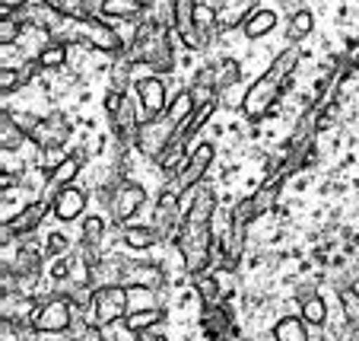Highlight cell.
<instances>
[{"instance_id": "1", "label": "cell", "mask_w": 359, "mask_h": 341, "mask_svg": "<svg viewBox=\"0 0 359 341\" xmlns=\"http://www.w3.org/2000/svg\"><path fill=\"white\" fill-rule=\"evenodd\" d=\"M213 214H217V195L210 188H197L178 230V252L184 259L191 278L203 274L213 259Z\"/></svg>"}, {"instance_id": "2", "label": "cell", "mask_w": 359, "mask_h": 341, "mask_svg": "<svg viewBox=\"0 0 359 341\" xmlns=\"http://www.w3.org/2000/svg\"><path fill=\"white\" fill-rule=\"evenodd\" d=\"M194 112H197V105H194V99H191V93H182L163 115L143 122L140 131H137V137H134L137 147H140V153H147L149 160H156L159 163V160L165 157V150L172 147V141L178 137L182 124L188 122Z\"/></svg>"}, {"instance_id": "3", "label": "cell", "mask_w": 359, "mask_h": 341, "mask_svg": "<svg viewBox=\"0 0 359 341\" xmlns=\"http://www.w3.org/2000/svg\"><path fill=\"white\" fill-rule=\"evenodd\" d=\"M296 64H299V51L296 48H290V51H283V55L271 64V70H267L258 83H251V89L245 93V99H242L245 115L248 118H264L267 112L273 109L280 89H283V80L296 70Z\"/></svg>"}, {"instance_id": "4", "label": "cell", "mask_w": 359, "mask_h": 341, "mask_svg": "<svg viewBox=\"0 0 359 341\" xmlns=\"http://www.w3.org/2000/svg\"><path fill=\"white\" fill-rule=\"evenodd\" d=\"M89 307H93L95 326H111V322L124 319L130 313V287L121 284H99L89 294Z\"/></svg>"}, {"instance_id": "5", "label": "cell", "mask_w": 359, "mask_h": 341, "mask_svg": "<svg viewBox=\"0 0 359 341\" xmlns=\"http://www.w3.org/2000/svg\"><path fill=\"white\" fill-rule=\"evenodd\" d=\"M74 300L67 297H51L48 303H41L39 313L32 316V332L41 335H57V332H67L74 326Z\"/></svg>"}, {"instance_id": "6", "label": "cell", "mask_w": 359, "mask_h": 341, "mask_svg": "<svg viewBox=\"0 0 359 341\" xmlns=\"http://www.w3.org/2000/svg\"><path fill=\"white\" fill-rule=\"evenodd\" d=\"M105 198L111 201V217H115L118 224H128V220L147 205V188L137 182H118Z\"/></svg>"}, {"instance_id": "7", "label": "cell", "mask_w": 359, "mask_h": 341, "mask_svg": "<svg viewBox=\"0 0 359 341\" xmlns=\"http://www.w3.org/2000/svg\"><path fill=\"white\" fill-rule=\"evenodd\" d=\"M201 328L210 341H238V328H236V322H232L229 309H226L223 303H203Z\"/></svg>"}, {"instance_id": "8", "label": "cell", "mask_w": 359, "mask_h": 341, "mask_svg": "<svg viewBox=\"0 0 359 341\" xmlns=\"http://www.w3.org/2000/svg\"><path fill=\"white\" fill-rule=\"evenodd\" d=\"M29 137L39 143L41 150H57V147L70 137V128H67V122H64L61 115H48V118H35Z\"/></svg>"}, {"instance_id": "9", "label": "cell", "mask_w": 359, "mask_h": 341, "mask_svg": "<svg viewBox=\"0 0 359 341\" xmlns=\"http://www.w3.org/2000/svg\"><path fill=\"white\" fill-rule=\"evenodd\" d=\"M213 153H217V150H213V143H201V147L191 153L188 163L182 166V172H178V179H175L178 191L194 188V185L207 176V169H210V163H213Z\"/></svg>"}, {"instance_id": "10", "label": "cell", "mask_w": 359, "mask_h": 341, "mask_svg": "<svg viewBox=\"0 0 359 341\" xmlns=\"http://www.w3.org/2000/svg\"><path fill=\"white\" fill-rule=\"evenodd\" d=\"M48 211H51V201L48 198H39V201H32V205H26L13 220L4 224V236H26V233L39 230Z\"/></svg>"}, {"instance_id": "11", "label": "cell", "mask_w": 359, "mask_h": 341, "mask_svg": "<svg viewBox=\"0 0 359 341\" xmlns=\"http://www.w3.org/2000/svg\"><path fill=\"white\" fill-rule=\"evenodd\" d=\"M86 191L76 188V185H67V188H61L57 195H51V211H55V217L61 220V224H70V220H76L83 214V207H86Z\"/></svg>"}, {"instance_id": "12", "label": "cell", "mask_w": 359, "mask_h": 341, "mask_svg": "<svg viewBox=\"0 0 359 341\" xmlns=\"http://www.w3.org/2000/svg\"><path fill=\"white\" fill-rule=\"evenodd\" d=\"M156 230L159 236H172L175 230H182V211H178V191L169 188L159 195V205H156Z\"/></svg>"}, {"instance_id": "13", "label": "cell", "mask_w": 359, "mask_h": 341, "mask_svg": "<svg viewBox=\"0 0 359 341\" xmlns=\"http://www.w3.org/2000/svg\"><path fill=\"white\" fill-rule=\"evenodd\" d=\"M137 96H140L143 109L149 112V118L163 115V112L169 109V105H165V86L159 77H140V80H137Z\"/></svg>"}, {"instance_id": "14", "label": "cell", "mask_w": 359, "mask_h": 341, "mask_svg": "<svg viewBox=\"0 0 359 341\" xmlns=\"http://www.w3.org/2000/svg\"><path fill=\"white\" fill-rule=\"evenodd\" d=\"M163 319H165L163 307H134L128 316H124V326H128V332L140 335V332L156 328V322H163Z\"/></svg>"}, {"instance_id": "15", "label": "cell", "mask_w": 359, "mask_h": 341, "mask_svg": "<svg viewBox=\"0 0 359 341\" xmlns=\"http://www.w3.org/2000/svg\"><path fill=\"white\" fill-rule=\"evenodd\" d=\"M4 271H10L13 278H35V274L41 271V255L39 249L32 246H20L13 255V262H10V268H4Z\"/></svg>"}, {"instance_id": "16", "label": "cell", "mask_w": 359, "mask_h": 341, "mask_svg": "<svg viewBox=\"0 0 359 341\" xmlns=\"http://www.w3.org/2000/svg\"><path fill=\"white\" fill-rule=\"evenodd\" d=\"M143 61L149 64L153 70H159V74H165V70H172V45H169V39H165L163 32L156 35V39L149 41V48H147V55H143Z\"/></svg>"}, {"instance_id": "17", "label": "cell", "mask_w": 359, "mask_h": 341, "mask_svg": "<svg viewBox=\"0 0 359 341\" xmlns=\"http://www.w3.org/2000/svg\"><path fill=\"white\" fill-rule=\"evenodd\" d=\"M80 169H83V157H64L61 163L51 169V191H61V188H67V185H74V179L80 176Z\"/></svg>"}, {"instance_id": "18", "label": "cell", "mask_w": 359, "mask_h": 341, "mask_svg": "<svg viewBox=\"0 0 359 341\" xmlns=\"http://www.w3.org/2000/svg\"><path fill=\"white\" fill-rule=\"evenodd\" d=\"M273 341H309V326L302 316H283L273 326Z\"/></svg>"}, {"instance_id": "19", "label": "cell", "mask_w": 359, "mask_h": 341, "mask_svg": "<svg viewBox=\"0 0 359 341\" xmlns=\"http://www.w3.org/2000/svg\"><path fill=\"white\" fill-rule=\"evenodd\" d=\"M0 128H4V134H0V141H4V150L13 153L20 150L22 143H26V128H20V122L13 118V112H4V118H0Z\"/></svg>"}, {"instance_id": "20", "label": "cell", "mask_w": 359, "mask_h": 341, "mask_svg": "<svg viewBox=\"0 0 359 341\" xmlns=\"http://www.w3.org/2000/svg\"><path fill=\"white\" fill-rule=\"evenodd\" d=\"M280 188H283V179H277V176H271L264 185H261L255 195H251V205H255V214H264V211H271L273 205H277V198H280Z\"/></svg>"}, {"instance_id": "21", "label": "cell", "mask_w": 359, "mask_h": 341, "mask_svg": "<svg viewBox=\"0 0 359 341\" xmlns=\"http://www.w3.org/2000/svg\"><path fill=\"white\" fill-rule=\"evenodd\" d=\"M210 83H213V89H217V93H223L226 86H232V83H238V77H242V67H238L236 61H229V58H226V61H219V64H213L210 67Z\"/></svg>"}, {"instance_id": "22", "label": "cell", "mask_w": 359, "mask_h": 341, "mask_svg": "<svg viewBox=\"0 0 359 341\" xmlns=\"http://www.w3.org/2000/svg\"><path fill=\"white\" fill-rule=\"evenodd\" d=\"M124 243L130 249H153L156 243H163V236H159L156 226H128L124 230Z\"/></svg>"}, {"instance_id": "23", "label": "cell", "mask_w": 359, "mask_h": 341, "mask_svg": "<svg viewBox=\"0 0 359 341\" xmlns=\"http://www.w3.org/2000/svg\"><path fill=\"white\" fill-rule=\"evenodd\" d=\"M302 319H305V326H325V322H327L325 297H318V294L302 297Z\"/></svg>"}, {"instance_id": "24", "label": "cell", "mask_w": 359, "mask_h": 341, "mask_svg": "<svg viewBox=\"0 0 359 341\" xmlns=\"http://www.w3.org/2000/svg\"><path fill=\"white\" fill-rule=\"evenodd\" d=\"M194 290L197 297H201L203 303H219V297H223V287H219V281L213 278L210 271H203L194 278Z\"/></svg>"}, {"instance_id": "25", "label": "cell", "mask_w": 359, "mask_h": 341, "mask_svg": "<svg viewBox=\"0 0 359 341\" xmlns=\"http://www.w3.org/2000/svg\"><path fill=\"white\" fill-rule=\"evenodd\" d=\"M273 22H277V16H273L271 10H261V13H255L245 22V35H248V39H261V35H267L273 29Z\"/></svg>"}, {"instance_id": "26", "label": "cell", "mask_w": 359, "mask_h": 341, "mask_svg": "<svg viewBox=\"0 0 359 341\" xmlns=\"http://www.w3.org/2000/svg\"><path fill=\"white\" fill-rule=\"evenodd\" d=\"M32 20L39 22V29H45V32H55V29L64 22V16L57 13L55 7H48V4H35V7H32Z\"/></svg>"}, {"instance_id": "27", "label": "cell", "mask_w": 359, "mask_h": 341, "mask_svg": "<svg viewBox=\"0 0 359 341\" xmlns=\"http://www.w3.org/2000/svg\"><path fill=\"white\" fill-rule=\"evenodd\" d=\"M312 13L309 10H299L296 16H292V22H290V39L292 41H299V39H305V35L312 32Z\"/></svg>"}, {"instance_id": "28", "label": "cell", "mask_w": 359, "mask_h": 341, "mask_svg": "<svg viewBox=\"0 0 359 341\" xmlns=\"http://www.w3.org/2000/svg\"><path fill=\"white\" fill-rule=\"evenodd\" d=\"M140 7V0H105V13L109 16H137Z\"/></svg>"}, {"instance_id": "29", "label": "cell", "mask_w": 359, "mask_h": 341, "mask_svg": "<svg viewBox=\"0 0 359 341\" xmlns=\"http://www.w3.org/2000/svg\"><path fill=\"white\" fill-rule=\"evenodd\" d=\"M64 58H67V55H64V48L61 45H51V48H45V51L39 55V64H41V67H61Z\"/></svg>"}, {"instance_id": "30", "label": "cell", "mask_w": 359, "mask_h": 341, "mask_svg": "<svg viewBox=\"0 0 359 341\" xmlns=\"http://www.w3.org/2000/svg\"><path fill=\"white\" fill-rule=\"evenodd\" d=\"M48 255H55V259L67 255V236H64V233H51V236H48Z\"/></svg>"}, {"instance_id": "31", "label": "cell", "mask_w": 359, "mask_h": 341, "mask_svg": "<svg viewBox=\"0 0 359 341\" xmlns=\"http://www.w3.org/2000/svg\"><path fill=\"white\" fill-rule=\"evenodd\" d=\"M20 83H22V77L16 74V70H4V74H0V89H4V96L13 93V89L20 86Z\"/></svg>"}, {"instance_id": "32", "label": "cell", "mask_w": 359, "mask_h": 341, "mask_svg": "<svg viewBox=\"0 0 359 341\" xmlns=\"http://www.w3.org/2000/svg\"><path fill=\"white\" fill-rule=\"evenodd\" d=\"M80 341H105L102 338V326H80Z\"/></svg>"}, {"instance_id": "33", "label": "cell", "mask_w": 359, "mask_h": 341, "mask_svg": "<svg viewBox=\"0 0 359 341\" xmlns=\"http://www.w3.org/2000/svg\"><path fill=\"white\" fill-rule=\"evenodd\" d=\"M16 39H20V26H16V22L13 20H4V45H10V41H16Z\"/></svg>"}, {"instance_id": "34", "label": "cell", "mask_w": 359, "mask_h": 341, "mask_svg": "<svg viewBox=\"0 0 359 341\" xmlns=\"http://www.w3.org/2000/svg\"><path fill=\"white\" fill-rule=\"evenodd\" d=\"M137 341H169L163 332H156V328H149V332H140L137 335Z\"/></svg>"}, {"instance_id": "35", "label": "cell", "mask_w": 359, "mask_h": 341, "mask_svg": "<svg viewBox=\"0 0 359 341\" xmlns=\"http://www.w3.org/2000/svg\"><path fill=\"white\" fill-rule=\"evenodd\" d=\"M22 4H26V0H4V7H10V10H13V7H22Z\"/></svg>"}, {"instance_id": "36", "label": "cell", "mask_w": 359, "mask_h": 341, "mask_svg": "<svg viewBox=\"0 0 359 341\" xmlns=\"http://www.w3.org/2000/svg\"><path fill=\"white\" fill-rule=\"evenodd\" d=\"M51 341H57V338H51Z\"/></svg>"}]
</instances>
